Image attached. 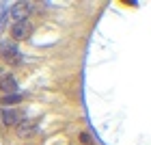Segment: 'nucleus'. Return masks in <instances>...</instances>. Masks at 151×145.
<instances>
[{
  "label": "nucleus",
  "instance_id": "1",
  "mask_svg": "<svg viewBox=\"0 0 151 145\" xmlns=\"http://www.w3.org/2000/svg\"><path fill=\"white\" fill-rule=\"evenodd\" d=\"M30 33H32V24H30V20L13 22V26H11V37H13V41H24V39H28V37H30Z\"/></svg>",
  "mask_w": 151,
  "mask_h": 145
},
{
  "label": "nucleus",
  "instance_id": "2",
  "mask_svg": "<svg viewBox=\"0 0 151 145\" xmlns=\"http://www.w3.org/2000/svg\"><path fill=\"white\" fill-rule=\"evenodd\" d=\"M0 119L4 126H17L22 121V110L15 106H2L0 108Z\"/></svg>",
  "mask_w": 151,
  "mask_h": 145
},
{
  "label": "nucleus",
  "instance_id": "3",
  "mask_svg": "<svg viewBox=\"0 0 151 145\" xmlns=\"http://www.w3.org/2000/svg\"><path fill=\"white\" fill-rule=\"evenodd\" d=\"M0 54H2V59L9 61V63H17L19 61V50L15 46V41H4V44L0 46Z\"/></svg>",
  "mask_w": 151,
  "mask_h": 145
},
{
  "label": "nucleus",
  "instance_id": "4",
  "mask_svg": "<svg viewBox=\"0 0 151 145\" xmlns=\"http://www.w3.org/2000/svg\"><path fill=\"white\" fill-rule=\"evenodd\" d=\"M11 15H13V22L28 20V15H30V4H28V2H17V4L11 9Z\"/></svg>",
  "mask_w": 151,
  "mask_h": 145
},
{
  "label": "nucleus",
  "instance_id": "5",
  "mask_svg": "<svg viewBox=\"0 0 151 145\" xmlns=\"http://www.w3.org/2000/svg\"><path fill=\"white\" fill-rule=\"evenodd\" d=\"M0 91H2V93H6V95L15 93V91H17V80H15V76L4 74L2 78H0Z\"/></svg>",
  "mask_w": 151,
  "mask_h": 145
},
{
  "label": "nucleus",
  "instance_id": "6",
  "mask_svg": "<svg viewBox=\"0 0 151 145\" xmlns=\"http://www.w3.org/2000/svg\"><path fill=\"white\" fill-rule=\"evenodd\" d=\"M15 132L22 136V139H28V136H32L37 132V123H32V121H19L17 126H15Z\"/></svg>",
  "mask_w": 151,
  "mask_h": 145
},
{
  "label": "nucleus",
  "instance_id": "7",
  "mask_svg": "<svg viewBox=\"0 0 151 145\" xmlns=\"http://www.w3.org/2000/svg\"><path fill=\"white\" fill-rule=\"evenodd\" d=\"M17 102H22V95H19V93H11V95H4V98H2V104H4V106L17 104Z\"/></svg>",
  "mask_w": 151,
  "mask_h": 145
},
{
  "label": "nucleus",
  "instance_id": "8",
  "mask_svg": "<svg viewBox=\"0 0 151 145\" xmlns=\"http://www.w3.org/2000/svg\"><path fill=\"white\" fill-rule=\"evenodd\" d=\"M80 143L82 145H93V136L88 134V132H82L80 134Z\"/></svg>",
  "mask_w": 151,
  "mask_h": 145
}]
</instances>
